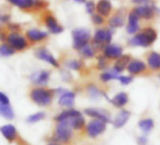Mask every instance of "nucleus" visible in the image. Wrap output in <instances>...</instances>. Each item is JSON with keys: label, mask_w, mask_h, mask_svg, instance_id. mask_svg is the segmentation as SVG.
<instances>
[{"label": "nucleus", "mask_w": 160, "mask_h": 145, "mask_svg": "<svg viewBox=\"0 0 160 145\" xmlns=\"http://www.w3.org/2000/svg\"><path fill=\"white\" fill-rule=\"evenodd\" d=\"M74 1H76L78 3H84L85 2V0H74Z\"/></svg>", "instance_id": "47"}, {"label": "nucleus", "mask_w": 160, "mask_h": 145, "mask_svg": "<svg viewBox=\"0 0 160 145\" xmlns=\"http://www.w3.org/2000/svg\"><path fill=\"white\" fill-rule=\"evenodd\" d=\"M73 138V129L64 122L57 123L52 137V142L60 144H68Z\"/></svg>", "instance_id": "4"}, {"label": "nucleus", "mask_w": 160, "mask_h": 145, "mask_svg": "<svg viewBox=\"0 0 160 145\" xmlns=\"http://www.w3.org/2000/svg\"><path fill=\"white\" fill-rule=\"evenodd\" d=\"M128 100H129V98L126 92H119L112 99H109L112 105L118 109H122L123 107H125L128 103Z\"/></svg>", "instance_id": "23"}, {"label": "nucleus", "mask_w": 160, "mask_h": 145, "mask_svg": "<svg viewBox=\"0 0 160 145\" xmlns=\"http://www.w3.org/2000/svg\"><path fill=\"white\" fill-rule=\"evenodd\" d=\"M78 52H79L80 55L83 59H92L97 54V49L92 44H90V43L87 44V45H85V46H83Z\"/></svg>", "instance_id": "28"}, {"label": "nucleus", "mask_w": 160, "mask_h": 145, "mask_svg": "<svg viewBox=\"0 0 160 145\" xmlns=\"http://www.w3.org/2000/svg\"><path fill=\"white\" fill-rule=\"evenodd\" d=\"M158 39V31L153 26H146L140 32L133 35L128 41V44L131 47H151Z\"/></svg>", "instance_id": "1"}, {"label": "nucleus", "mask_w": 160, "mask_h": 145, "mask_svg": "<svg viewBox=\"0 0 160 145\" xmlns=\"http://www.w3.org/2000/svg\"><path fill=\"white\" fill-rule=\"evenodd\" d=\"M106 128H107V123L98 119L91 120L85 126L86 135L91 139H96L101 134H103L106 131Z\"/></svg>", "instance_id": "6"}, {"label": "nucleus", "mask_w": 160, "mask_h": 145, "mask_svg": "<svg viewBox=\"0 0 160 145\" xmlns=\"http://www.w3.org/2000/svg\"><path fill=\"white\" fill-rule=\"evenodd\" d=\"M148 69L147 64L141 60V59H131L129 62L127 70L131 76H136V75H141L144 72H146Z\"/></svg>", "instance_id": "15"}, {"label": "nucleus", "mask_w": 160, "mask_h": 145, "mask_svg": "<svg viewBox=\"0 0 160 145\" xmlns=\"http://www.w3.org/2000/svg\"><path fill=\"white\" fill-rule=\"evenodd\" d=\"M50 77H51V72L49 70H39L32 73L29 79L34 85L45 87L50 81Z\"/></svg>", "instance_id": "14"}, {"label": "nucleus", "mask_w": 160, "mask_h": 145, "mask_svg": "<svg viewBox=\"0 0 160 145\" xmlns=\"http://www.w3.org/2000/svg\"><path fill=\"white\" fill-rule=\"evenodd\" d=\"M109 59H107L103 54L98 56V60H97V68L98 70L101 71H105L108 69L109 68Z\"/></svg>", "instance_id": "36"}, {"label": "nucleus", "mask_w": 160, "mask_h": 145, "mask_svg": "<svg viewBox=\"0 0 160 145\" xmlns=\"http://www.w3.org/2000/svg\"><path fill=\"white\" fill-rule=\"evenodd\" d=\"M64 123H67L73 130H82L85 128V119L82 115V113L71 117L66 121H63Z\"/></svg>", "instance_id": "22"}, {"label": "nucleus", "mask_w": 160, "mask_h": 145, "mask_svg": "<svg viewBox=\"0 0 160 145\" xmlns=\"http://www.w3.org/2000/svg\"><path fill=\"white\" fill-rule=\"evenodd\" d=\"M0 116L7 120H12L15 116L14 111L10 104H2L0 103Z\"/></svg>", "instance_id": "29"}, {"label": "nucleus", "mask_w": 160, "mask_h": 145, "mask_svg": "<svg viewBox=\"0 0 160 145\" xmlns=\"http://www.w3.org/2000/svg\"><path fill=\"white\" fill-rule=\"evenodd\" d=\"M55 92L52 89L46 87L36 86L29 92V98L31 101L39 107H48L52 103Z\"/></svg>", "instance_id": "2"}, {"label": "nucleus", "mask_w": 160, "mask_h": 145, "mask_svg": "<svg viewBox=\"0 0 160 145\" xmlns=\"http://www.w3.org/2000/svg\"><path fill=\"white\" fill-rule=\"evenodd\" d=\"M44 22L52 34H60L64 31V27L57 22L52 14H47L44 17Z\"/></svg>", "instance_id": "19"}, {"label": "nucleus", "mask_w": 160, "mask_h": 145, "mask_svg": "<svg viewBox=\"0 0 160 145\" xmlns=\"http://www.w3.org/2000/svg\"><path fill=\"white\" fill-rule=\"evenodd\" d=\"M62 77L65 81H69L71 80V74L68 71V70H64L62 71Z\"/></svg>", "instance_id": "43"}, {"label": "nucleus", "mask_w": 160, "mask_h": 145, "mask_svg": "<svg viewBox=\"0 0 160 145\" xmlns=\"http://www.w3.org/2000/svg\"><path fill=\"white\" fill-rule=\"evenodd\" d=\"M131 113L128 111V110H121L115 116L112 124L114 126L115 128H123L128 121V119L130 118Z\"/></svg>", "instance_id": "24"}, {"label": "nucleus", "mask_w": 160, "mask_h": 145, "mask_svg": "<svg viewBox=\"0 0 160 145\" xmlns=\"http://www.w3.org/2000/svg\"><path fill=\"white\" fill-rule=\"evenodd\" d=\"M45 117H46V113L44 112H38L34 114L29 115L26 118V122L29 124H36V123H38V122L44 120Z\"/></svg>", "instance_id": "35"}, {"label": "nucleus", "mask_w": 160, "mask_h": 145, "mask_svg": "<svg viewBox=\"0 0 160 145\" xmlns=\"http://www.w3.org/2000/svg\"><path fill=\"white\" fill-rule=\"evenodd\" d=\"M107 23H108V27H110L112 30L123 27L126 23V15L124 14V11L120 9L114 12L113 14H112L108 18Z\"/></svg>", "instance_id": "16"}, {"label": "nucleus", "mask_w": 160, "mask_h": 145, "mask_svg": "<svg viewBox=\"0 0 160 145\" xmlns=\"http://www.w3.org/2000/svg\"><path fill=\"white\" fill-rule=\"evenodd\" d=\"M131 2L136 6H146L154 4L152 0H131Z\"/></svg>", "instance_id": "40"}, {"label": "nucleus", "mask_w": 160, "mask_h": 145, "mask_svg": "<svg viewBox=\"0 0 160 145\" xmlns=\"http://www.w3.org/2000/svg\"><path fill=\"white\" fill-rule=\"evenodd\" d=\"M72 47L74 50L79 51L83 46L90 43L92 39V34L90 29L86 27H77L72 30Z\"/></svg>", "instance_id": "5"}, {"label": "nucleus", "mask_w": 160, "mask_h": 145, "mask_svg": "<svg viewBox=\"0 0 160 145\" xmlns=\"http://www.w3.org/2000/svg\"><path fill=\"white\" fill-rule=\"evenodd\" d=\"M158 78H159V80H160V73L158 74Z\"/></svg>", "instance_id": "48"}, {"label": "nucleus", "mask_w": 160, "mask_h": 145, "mask_svg": "<svg viewBox=\"0 0 160 145\" xmlns=\"http://www.w3.org/2000/svg\"><path fill=\"white\" fill-rule=\"evenodd\" d=\"M15 50L8 44V43H3L0 45V56L2 57H9L15 53Z\"/></svg>", "instance_id": "34"}, {"label": "nucleus", "mask_w": 160, "mask_h": 145, "mask_svg": "<svg viewBox=\"0 0 160 145\" xmlns=\"http://www.w3.org/2000/svg\"><path fill=\"white\" fill-rule=\"evenodd\" d=\"M130 61H131V56L129 54H123L121 57H119L117 60L114 61V64H113L112 68L116 73L120 74L125 69H127V68H128V66Z\"/></svg>", "instance_id": "21"}, {"label": "nucleus", "mask_w": 160, "mask_h": 145, "mask_svg": "<svg viewBox=\"0 0 160 145\" xmlns=\"http://www.w3.org/2000/svg\"><path fill=\"white\" fill-rule=\"evenodd\" d=\"M84 114L87 115L88 117H91L93 119H98L101 120L105 123H111L112 122V116L111 113L104 110V109H99V108H86L83 111Z\"/></svg>", "instance_id": "10"}, {"label": "nucleus", "mask_w": 160, "mask_h": 145, "mask_svg": "<svg viewBox=\"0 0 160 145\" xmlns=\"http://www.w3.org/2000/svg\"><path fill=\"white\" fill-rule=\"evenodd\" d=\"M85 10L90 15H93L94 13H96V3L93 0L85 1Z\"/></svg>", "instance_id": "38"}, {"label": "nucleus", "mask_w": 160, "mask_h": 145, "mask_svg": "<svg viewBox=\"0 0 160 145\" xmlns=\"http://www.w3.org/2000/svg\"><path fill=\"white\" fill-rule=\"evenodd\" d=\"M119 76H120V74L116 73L112 68H111V69H107V70L103 71L99 75V80L102 82H109L113 80H118Z\"/></svg>", "instance_id": "30"}, {"label": "nucleus", "mask_w": 160, "mask_h": 145, "mask_svg": "<svg viewBox=\"0 0 160 145\" xmlns=\"http://www.w3.org/2000/svg\"><path fill=\"white\" fill-rule=\"evenodd\" d=\"M154 127H155V122L152 118H144L139 122V128L144 134L152 131Z\"/></svg>", "instance_id": "31"}, {"label": "nucleus", "mask_w": 160, "mask_h": 145, "mask_svg": "<svg viewBox=\"0 0 160 145\" xmlns=\"http://www.w3.org/2000/svg\"><path fill=\"white\" fill-rule=\"evenodd\" d=\"M118 81L122 85H128L133 82V76L131 75H120Z\"/></svg>", "instance_id": "39"}, {"label": "nucleus", "mask_w": 160, "mask_h": 145, "mask_svg": "<svg viewBox=\"0 0 160 145\" xmlns=\"http://www.w3.org/2000/svg\"><path fill=\"white\" fill-rule=\"evenodd\" d=\"M47 145H63V144H60V143H57V142H50V143H48Z\"/></svg>", "instance_id": "46"}, {"label": "nucleus", "mask_w": 160, "mask_h": 145, "mask_svg": "<svg viewBox=\"0 0 160 145\" xmlns=\"http://www.w3.org/2000/svg\"><path fill=\"white\" fill-rule=\"evenodd\" d=\"M8 1L22 9H31L34 7V0H8Z\"/></svg>", "instance_id": "33"}, {"label": "nucleus", "mask_w": 160, "mask_h": 145, "mask_svg": "<svg viewBox=\"0 0 160 145\" xmlns=\"http://www.w3.org/2000/svg\"><path fill=\"white\" fill-rule=\"evenodd\" d=\"M26 37L31 42H39L48 38V33L38 29H31L26 32Z\"/></svg>", "instance_id": "25"}, {"label": "nucleus", "mask_w": 160, "mask_h": 145, "mask_svg": "<svg viewBox=\"0 0 160 145\" xmlns=\"http://www.w3.org/2000/svg\"><path fill=\"white\" fill-rule=\"evenodd\" d=\"M0 103L2 104H10L8 97L4 94L3 92H0Z\"/></svg>", "instance_id": "41"}, {"label": "nucleus", "mask_w": 160, "mask_h": 145, "mask_svg": "<svg viewBox=\"0 0 160 145\" xmlns=\"http://www.w3.org/2000/svg\"><path fill=\"white\" fill-rule=\"evenodd\" d=\"M102 54L109 60H117L124 54V49L120 44L110 43L102 49Z\"/></svg>", "instance_id": "9"}, {"label": "nucleus", "mask_w": 160, "mask_h": 145, "mask_svg": "<svg viewBox=\"0 0 160 145\" xmlns=\"http://www.w3.org/2000/svg\"><path fill=\"white\" fill-rule=\"evenodd\" d=\"M146 64L152 71L160 70V53L158 52H150L146 56Z\"/></svg>", "instance_id": "20"}, {"label": "nucleus", "mask_w": 160, "mask_h": 145, "mask_svg": "<svg viewBox=\"0 0 160 145\" xmlns=\"http://www.w3.org/2000/svg\"><path fill=\"white\" fill-rule=\"evenodd\" d=\"M8 27H9V29L11 30V32H16V33H17V31L20 29V26H19L18 24H13V23L8 24Z\"/></svg>", "instance_id": "44"}, {"label": "nucleus", "mask_w": 160, "mask_h": 145, "mask_svg": "<svg viewBox=\"0 0 160 145\" xmlns=\"http://www.w3.org/2000/svg\"><path fill=\"white\" fill-rule=\"evenodd\" d=\"M92 16V22L95 25L98 26V27H101L102 25H104L106 23V18H104L103 16L99 15L98 13H94Z\"/></svg>", "instance_id": "37"}, {"label": "nucleus", "mask_w": 160, "mask_h": 145, "mask_svg": "<svg viewBox=\"0 0 160 145\" xmlns=\"http://www.w3.org/2000/svg\"><path fill=\"white\" fill-rule=\"evenodd\" d=\"M86 93L88 95V97L91 98V99H94V100H98L99 98H101L102 97H105L107 98L106 94L104 92H102L96 84L94 83H89L87 86H86Z\"/></svg>", "instance_id": "26"}, {"label": "nucleus", "mask_w": 160, "mask_h": 145, "mask_svg": "<svg viewBox=\"0 0 160 145\" xmlns=\"http://www.w3.org/2000/svg\"><path fill=\"white\" fill-rule=\"evenodd\" d=\"M65 66L68 69L80 71L83 68V63H82V61L78 60V59H68L65 62Z\"/></svg>", "instance_id": "32"}, {"label": "nucleus", "mask_w": 160, "mask_h": 145, "mask_svg": "<svg viewBox=\"0 0 160 145\" xmlns=\"http://www.w3.org/2000/svg\"><path fill=\"white\" fill-rule=\"evenodd\" d=\"M140 21L141 19L139 18V16L134 12V11H130L128 14L127 17V32L129 35H135L138 32L141 31V24H140Z\"/></svg>", "instance_id": "13"}, {"label": "nucleus", "mask_w": 160, "mask_h": 145, "mask_svg": "<svg viewBox=\"0 0 160 145\" xmlns=\"http://www.w3.org/2000/svg\"><path fill=\"white\" fill-rule=\"evenodd\" d=\"M7 43H8L15 51H23L28 47V41L25 38L16 32H11L7 37Z\"/></svg>", "instance_id": "7"}, {"label": "nucleus", "mask_w": 160, "mask_h": 145, "mask_svg": "<svg viewBox=\"0 0 160 145\" xmlns=\"http://www.w3.org/2000/svg\"><path fill=\"white\" fill-rule=\"evenodd\" d=\"M113 37V30L110 27H98L91 39L92 45L97 50H102L107 44L112 43Z\"/></svg>", "instance_id": "3"}, {"label": "nucleus", "mask_w": 160, "mask_h": 145, "mask_svg": "<svg viewBox=\"0 0 160 145\" xmlns=\"http://www.w3.org/2000/svg\"><path fill=\"white\" fill-rule=\"evenodd\" d=\"M113 7L111 0H98L96 3V12L104 18H109L112 14Z\"/></svg>", "instance_id": "17"}, {"label": "nucleus", "mask_w": 160, "mask_h": 145, "mask_svg": "<svg viewBox=\"0 0 160 145\" xmlns=\"http://www.w3.org/2000/svg\"><path fill=\"white\" fill-rule=\"evenodd\" d=\"M132 11H134L141 20L151 21L155 18L157 13V8L154 4L146 6H136Z\"/></svg>", "instance_id": "8"}, {"label": "nucleus", "mask_w": 160, "mask_h": 145, "mask_svg": "<svg viewBox=\"0 0 160 145\" xmlns=\"http://www.w3.org/2000/svg\"><path fill=\"white\" fill-rule=\"evenodd\" d=\"M35 55L37 58H38L41 61L47 62L48 64L52 65V67L58 68L60 67V64L58 62V60L52 55V53L45 47H40L38 50H36L35 52Z\"/></svg>", "instance_id": "12"}, {"label": "nucleus", "mask_w": 160, "mask_h": 145, "mask_svg": "<svg viewBox=\"0 0 160 145\" xmlns=\"http://www.w3.org/2000/svg\"><path fill=\"white\" fill-rule=\"evenodd\" d=\"M7 35H5L4 33H2V32H0V40H2V41H5V40H7Z\"/></svg>", "instance_id": "45"}, {"label": "nucleus", "mask_w": 160, "mask_h": 145, "mask_svg": "<svg viewBox=\"0 0 160 145\" xmlns=\"http://www.w3.org/2000/svg\"><path fill=\"white\" fill-rule=\"evenodd\" d=\"M137 142L139 145H146L148 142V139L145 135H142V136H140L138 139H137Z\"/></svg>", "instance_id": "42"}, {"label": "nucleus", "mask_w": 160, "mask_h": 145, "mask_svg": "<svg viewBox=\"0 0 160 145\" xmlns=\"http://www.w3.org/2000/svg\"><path fill=\"white\" fill-rule=\"evenodd\" d=\"M82 112L78 110H75V109H67V110H64L63 112H61L60 113H58L55 117H54V121L56 123H60V122H63V121H66L71 117H74V116H77L79 114H81Z\"/></svg>", "instance_id": "27"}, {"label": "nucleus", "mask_w": 160, "mask_h": 145, "mask_svg": "<svg viewBox=\"0 0 160 145\" xmlns=\"http://www.w3.org/2000/svg\"><path fill=\"white\" fill-rule=\"evenodd\" d=\"M0 133L3 136V138L6 141H8L9 143L17 142H19L21 140L16 127L11 125V124L2 126L0 128Z\"/></svg>", "instance_id": "11"}, {"label": "nucleus", "mask_w": 160, "mask_h": 145, "mask_svg": "<svg viewBox=\"0 0 160 145\" xmlns=\"http://www.w3.org/2000/svg\"><path fill=\"white\" fill-rule=\"evenodd\" d=\"M75 98H76V94L72 91H68L65 90L58 98V104L61 107L70 109L74 106L75 104Z\"/></svg>", "instance_id": "18"}]
</instances>
